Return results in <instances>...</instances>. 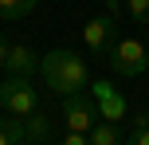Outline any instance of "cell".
<instances>
[{
	"label": "cell",
	"instance_id": "obj_10",
	"mask_svg": "<svg viewBox=\"0 0 149 145\" xmlns=\"http://www.w3.org/2000/svg\"><path fill=\"white\" fill-rule=\"evenodd\" d=\"M90 145H122V133H118V122H102V126H90Z\"/></svg>",
	"mask_w": 149,
	"mask_h": 145
},
{
	"label": "cell",
	"instance_id": "obj_14",
	"mask_svg": "<svg viewBox=\"0 0 149 145\" xmlns=\"http://www.w3.org/2000/svg\"><path fill=\"white\" fill-rule=\"evenodd\" d=\"M122 145H149V130H134L130 137H122Z\"/></svg>",
	"mask_w": 149,
	"mask_h": 145
},
{
	"label": "cell",
	"instance_id": "obj_13",
	"mask_svg": "<svg viewBox=\"0 0 149 145\" xmlns=\"http://www.w3.org/2000/svg\"><path fill=\"white\" fill-rule=\"evenodd\" d=\"M59 145H90V137H86V133H79V130H67V133L59 137Z\"/></svg>",
	"mask_w": 149,
	"mask_h": 145
},
{
	"label": "cell",
	"instance_id": "obj_3",
	"mask_svg": "<svg viewBox=\"0 0 149 145\" xmlns=\"http://www.w3.org/2000/svg\"><path fill=\"white\" fill-rule=\"evenodd\" d=\"M110 67L118 78H137L149 71V51L141 39H118V43L110 47Z\"/></svg>",
	"mask_w": 149,
	"mask_h": 145
},
{
	"label": "cell",
	"instance_id": "obj_9",
	"mask_svg": "<svg viewBox=\"0 0 149 145\" xmlns=\"http://www.w3.org/2000/svg\"><path fill=\"white\" fill-rule=\"evenodd\" d=\"M0 145H28V133H24V122H20L16 114L0 122Z\"/></svg>",
	"mask_w": 149,
	"mask_h": 145
},
{
	"label": "cell",
	"instance_id": "obj_7",
	"mask_svg": "<svg viewBox=\"0 0 149 145\" xmlns=\"http://www.w3.org/2000/svg\"><path fill=\"white\" fill-rule=\"evenodd\" d=\"M4 75H20V78L39 75V59H36V51H31L28 43H12L8 63H4Z\"/></svg>",
	"mask_w": 149,
	"mask_h": 145
},
{
	"label": "cell",
	"instance_id": "obj_1",
	"mask_svg": "<svg viewBox=\"0 0 149 145\" xmlns=\"http://www.w3.org/2000/svg\"><path fill=\"white\" fill-rule=\"evenodd\" d=\"M39 75H43L47 90L51 94H79L86 90L90 75H86V63H82V55L67 51V47H55V51H47L43 59H39Z\"/></svg>",
	"mask_w": 149,
	"mask_h": 145
},
{
	"label": "cell",
	"instance_id": "obj_11",
	"mask_svg": "<svg viewBox=\"0 0 149 145\" xmlns=\"http://www.w3.org/2000/svg\"><path fill=\"white\" fill-rule=\"evenodd\" d=\"M39 0H0V20H24Z\"/></svg>",
	"mask_w": 149,
	"mask_h": 145
},
{
	"label": "cell",
	"instance_id": "obj_2",
	"mask_svg": "<svg viewBox=\"0 0 149 145\" xmlns=\"http://www.w3.org/2000/svg\"><path fill=\"white\" fill-rule=\"evenodd\" d=\"M0 106L16 118H28L39 110V94L31 86V78H20V75H4L0 78Z\"/></svg>",
	"mask_w": 149,
	"mask_h": 145
},
{
	"label": "cell",
	"instance_id": "obj_15",
	"mask_svg": "<svg viewBox=\"0 0 149 145\" xmlns=\"http://www.w3.org/2000/svg\"><path fill=\"white\" fill-rule=\"evenodd\" d=\"M8 51H12V43L0 35V71H4V63H8Z\"/></svg>",
	"mask_w": 149,
	"mask_h": 145
},
{
	"label": "cell",
	"instance_id": "obj_4",
	"mask_svg": "<svg viewBox=\"0 0 149 145\" xmlns=\"http://www.w3.org/2000/svg\"><path fill=\"white\" fill-rule=\"evenodd\" d=\"M98 122V102H94V94H67V102H63V126L67 130H79V133H90V126Z\"/></svg>",
	"mask_w": 149,
	"mask_h": 145
},
{
	"label": "cell",
	"instance_id": "obj_6",
	"mask_svg": "<svg viewBox=\"0 0 149 145\" xmlns=\"http://www.w3.org/2000/svg\"><path fill=\"white\" fill-rule=\"evenodd\" d=\"M90 94H94V102H98V114L106 118V122H122V118H126V98H122L118 90H114L110 83H94L90 86Z\"/></svg>",
	"mask_w": 149,
	"mask_h": 145
},
{
	"label": "cell",
	"instance_id": "obj_12",
	"mask_svg": "<svg viewBox=\"0 0 149 145\" xmlns=\"http://www.w3.org/2000/svg\"><path fill=\"white\" fill-rule=\"evenodd\" d=\"M126 8L137 24H149V0H126Z\"/></svg>",
	"mask_w": 149,
	"mask_h": 145
},
{
	"label": "cell",
	"instance_id": "obj_16",
	"mask_svg": "<svg viewBox=\"0 0 149 145\" xmlns=\"http://www.w3.org/2000/svg\"><path fill=\"white\" fill-rule=\"evenodd\" d=\"M145 114H149V110H145Z\"/></svg>",
	"mask_w": 149,
	"mask_h": 145
},
{
	"label": "cell",
	"instance_id": "obj_5",
	"mask_svg": "<svg viewBox=\"0 0 149 145\" xmlns=\"http://www.w3.org/2000/svg\"><path fill=\"white\" fill-rule=\"evenodd\" d=\"M82 43H86L94 55H106L114 43H118V24H114V16H94V20H86L82 24Z\"/></svg>",
	"mask_w": 149,
	"mask_h": 145
},
{
	"label": "cell",
	"instance_id": "obj_8",
	"mask_svg": "<svg viewBox=\"0 0 149 145\" xmlns=\"http://www.w3.org/2000/svg\"><path fill=\"white\" fill-rule=\"evenodd\" d=\"M24 133H28V145H47V133H51V118L47 114H28L24 118Z\"/></svg>",
	"mask_w": 149,
	"mask_h": 145
}]
</instances>
